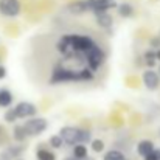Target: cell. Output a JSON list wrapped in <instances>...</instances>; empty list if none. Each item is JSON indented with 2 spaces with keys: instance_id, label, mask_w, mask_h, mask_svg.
<instances>
[{
  "instance_id": "cell-1",
  "label": "cell",
  "mask_w": 160,
  "mask_h": 160,
  "mask_svg": "<svg viewBox=\"0 0 160 160\" xmlns=\"http://www.w3.org/2000/svg\"><path fill=\"white\" fill-rule=\"evenodd\" d=\"M95 73L89 67L82 68H67L62 64L54 65L50 76V84H61V82H70V81H90L93 79Z\"/></svg>"
},
{
  "instance_id": "cell-2",
  "label": "cell",
  "mask_w": 160,
  "mask_h": 160,
  "mask_svg": "<svg viewBox=\"0 0 160 160\" xmlns=\"http://www.w3.org/2000/svg\"><path fill=\"white\" fill-rule=\"evenodd\" d=\"M59 135L62 138L64 143L67 145H87L92 140V134L87 129L82 128H76V126H64L59 131Z\"/></svg>"
},
{
  "instance_id": "cell-3",
  "label": "cell",
  "mask_w": 160,
  "mask_h": 160,
  "mask_svg": "<svg viewBox=\"0 0 160 160\" xmlns=\"http://www.w3.org/2000/svg\"><path fill=\"white\" fill-rule=\"evenodd\" d=\"M22 126H23V129H25L28 137H36V135H41L47 129L48 123L44 118H34L33 117L28 121H25V124H22Z\"/></svg>"
},
{
  "instance_id": "cell-4",
  "label": "cell",
  "mask_w": 160,
  "mask_h": 160,
  "mask_svg": "<svg viewBox=\"0 0 160 160\" xmlns=\"http://www.w3.org/2000/svg\"><path fill=\"white\" fill-rule=\"evenodd\" d=\"M86 2V6H87V11H92V12H104L107 9H112L117 6V2L115 0H84Z\"/></svg>"
},
{
  "instance_id": "cell-5",
  "label": "cell",
  "mask_w": 160,
  "mask_h": 160,
  "mask_svg": "<svg viewBox=\"0 0 160 160\" xmlns=\"http://www.w3.org/2000/svg\"><path fill=\"white\" fill-rule=\"evenodd\" d=\"M20 12L19 0H0V14L6 17H16Z\"/></svg>"
},
{
  "instance_id": "cell-6",
  "label": "cell",
  "mask_w": 160,
  "mask_h": 160,
  "mask_svg": "<svg viewBox=\"0 0 160 160\" xmlns=\"http://www.w3.org/2000/svg\"><path fill=\"white\" fill-rule=\"evenodd\" d=\"M12 109H14V113H16L17 120H19V118H30V117H34L36 112H38L36 106L31 104V103H28V101H20V103H17Z\"/></svg>"
},
{
  "instance_id": "cell-7",
  "label": "cell",
  "mask_w": 160,
  "mask_h": 160,
  "mask_svg": "<svg viewBox=\"0 0 160 160\" xmlns=\"http://www.w3.org/2000/svg\"><path fill=\"white\" fill-rule=\"evenodd\" d=\"M142 81H143V86H145L148 90H157V89L160 87L159 73L154 72L152 68L143 72V75H142Z\"/></svg>"
},
{
  "instance_id": "cell-8",
  "label": "cell",
  "mask_w": 160,
  "mask_h": 160,
  "mask_svg": "<svg viewBox=\"0 0 160 160\" xmlns=\"http://www.w3.org/2000/svg\"><path fill=\"white\" fill-rule=\"evenodd\" d=\"M25 151V146H20V145H12V146H8L5 148L2 152H0V160H14L19 159Z\"/></svg>"
},
{
  "instance_id": "cell-9",
  "label": "cell",
  "mask_w": 160,
  "mask_h": 160,
  "mask_svg": "<svg viewBox=\"0 0 160 160\" xmlns=\"http://www.w3.org/2000/svg\"><path fill=\"white\" fill-rule=\"evenodd\" d=\"M154 149H156V146H154V143H152L151 140H140V142L137 143V154H138L140 157L148 156V154L152 152Z\"/></svg>"
},
{
  "instance_id": "cell-10",
  "label": "cell",
  "mask_w": 160,
  "mask_h": 160,
  "mask_svg": "<svg viewBox=\"0 0 160 160\" xmlns=\"http://www.w3.org/2000/svg\"><path fill=\"white\" fill-rule=\"evenodd\" d=\"M12 93L8 89H0V107H9L12 104Z\"/></svg>"
},
{
  "instance_id": "cell-11",
  "label": "cell",
  "mask_w": 160,
  "mask_h": 160,
  "mask_svg": "<svg viewBox=\"0 0 160 160\" xmlns=\"http://www.w3.org/2000/svg\"><path fill=\"white\" fill-rule=\"evenodd\" d=\"M97 22H98V25L103 27V28H110L112 23H113V20H112V17L107 14V11H104V12H97Z\"/></svg>"
},
{
  "instance_id": "cell-12",
  "label": "cell",
  "mask_w": 160,
  "mask_h": 160,
  "mask_svg": "<svg viewBox=\"0 0 160 160\" xmlns=\"http://www.w3.org/2000/svg\"><path fill=\"white\" fill-rule=\"evenodd\" d=\"M73 157L75 159H86V157H89V151H87V146L86 145H73Z\"/></svg>"
},
{
  "instance_id": "cell-13",
  "label": "cell",
  "mask_w": 160,
  "mask_h": 160,
  "mask_svg": "<svg viewBox=\"0 0 160 160\" xmlns=\"http://www.w3.org/2000/svg\"><path fill=\"white\" fill-rule=\"evenodd\" d=\"M36 159L38 160H56V154L47 148H39L36 151Z\"/></svg>"
},
{
  "instance_id": "cell-14",
  "label": "cell",
  "mask_w": 160,
  "mask_h": 160,
  "mask_svg": "<svg viewBox=\"0 0 160 160\" xmlns=\"http://www.w3.org/2000/svg\"><path fill=\"white\" fill-rule=\"evenodd\" d=\"M27 132H25V129H23V126H20V124H17V126H14V129H12V138L16 140V142H19V143H22V142H25L27 140Z\"/></svg>"
},
{
  "instance_id": "cell-15",
  "label": "cell",
  "mask_w": 160,
  "mask_h": 160,
  "mask_svg": "<svg viewBox=\"0 0 160 160\" xmlns=\"http://www.w3.org/2000/svg\"><path fill=\"white\" fill-rule=\"evenodd\" d=\"M68 11L73 12V14H82L87 11V6H86V2L84 0H79V2H73L70 6H68Z\"/></svg>"
},
{
  "instance_id": "cell-16",
  "label": "cell",
  "mask_w": 160,
  "mask_h": 160,
  "mask_svg": "<svg viewBox=\"0 0 160 160\" xmlns=\"http://www.w3.org/2000/svg\"><path fill=\"white\" fill-rule=\"evenodd\" d=\"M103 160H128V159H126V156H124L121 151H118V149H110V151H107L106 154H104Z\"/></svg>"
},
{
  "instance_id": "cell-17",
  "label": "cell",
  "mask_w": 160,
  "mask_h": 160,
  "mask_svg": "<svg viewBox=\"0 0 160 160\" xmlns=\"http://www.w3.org/2000/svg\"><path fill=\"white\" fill-rule=\"evenodd\" d=\"M143 58H145V62H146V65L149 67V68H152L156 64H157V59H156V50H146L145 53H143Z\"/></svg>"
},
{
  "instance_id": "cell-18",
  "label": "cell",
  "mask_w": 160,
  "mask_h": 160,
  "mask_svg": "<svg viewBox=\"0 0 160 160\" xmlns=\"http://www.w3.org/2000/svg\"><path fill=\"white\" fill-rule=\"evenodd\" d=\"M118 12H120L121 17H131V16L134 14V8H132L129 3H121V5L118 6Z\"/></svg>"
},
{
  "instance_id": "cell-19",
  "label": "cell",
  "mask_w": 160,
  "mask_h": 160,
  "mask_svg": "<svg viewBox=\"0 0 160 160\" xmlns=\"http://www.w3.org/2000/svg\"><path fill=\"white\" fill-rule=\"evenodd\" d=\"M104 142L100 140V138H95V140H90V148L93 152H103L104 151Z\"/></svg>"
},
{
  "instance_id": "cell-20",
  "label": "cell",
  "mask_w": 160,
  "mask_h": 160,
  "mask_svg": "<svg viewBox=\"0 0 160 160\" xmlns=\"http://www.w3.org/2000/svg\"><path fill=\"white\" fill-rule=\"evenodd\" d=\"M48 143H50V146H52L53 149H59V148H62V145H64V142H62V138H61L59 134H58V135H53V137H50Z\"/></svg>"
},
{
  "instance_id": "cell-21",
  "label": "cell",
  "mask_w": 160,
  "mask_h": 160,
  "mask_svg": "<svg viewBox=\"0 0 160 160\" xmlns=\"http://www.w3.org/2000/svg\"><path fill=\"white\" fill-rule=\"evenodd\" d=\"M3 118H5L6 123H14V121L17 120V117H16V113H14V109H8V110L5 112Z\"/></svg>"
},
{
  "instance_id": "cell-22",
  "label": "cell",
  "mask_w": 160,
  "mask_h": 160,
  "mask_svg": "<svg viewBox=\"0 0 160 160\" xmlns=\"http://www.w3.org/2000/svg\"><path fill=\"white\" fill-rule=\"evenodd\" d=\"M143 160H160V149H154L152 152H149L148 156H145Z\"/></svg>"
},
{
  "instance_id": "cell-23",
  "label": "cell",
  "mask_w": 160,
  "mask_h": 160,
  "mask_svg": "<svg viewBox=\"0 0 160 160\" xmlns=\"http://www.w3.org/2000/svg\"><path fill=\"white\" fill-rule=\"evenodd\" d=\"M149 45H151V48H152V50L160 48V38H152V39H151V42H149Z\"/></svg>"
},
{
  "instance_id": "cell-24",
  "label": "cell",
  "mask_w": 160,
  "mask_h": 160,
  "mask_svg": "<svg viewBox=\"0 0 160 160\" xmlns=\"http://www.w3.org/2000/svg\"><path fill=\"white\" fill-rule=\"evenodd\" d=\"M5 78H6V68L0 65V79H5Z\"/></svg>"
},
{
  "instance_id": "cell-25",
  "label": "cell",
  "mask_w": 160,
  "mask_h": 160,
  "mask_svg": "<svg viewBox=\"0 0 160 160\" xmlns=\"http://www.w3.org/2000/svg\"><path fill=\"white\" fill-rule=\"evenodd\" d=\"M156 59L160 62V48H157V50H156Z\"/></svg>"
},
{
  "instance_id": "cell-26",
  "label": "cell",
  "mask_w": 160,
  "mask_h": 160,
  "mask_svg": "<svg viewBox=\"0 0 160 160\" xmlns=\"http://www.w3.org/2000/svg\"><path fill=\"white\" fill-rule=\"evenodd\" d=\"M64 160H79V159H75V157H67V159H64ZM82 160H89V157H86V159H82Z\"/></svg>"
},
{
  "instance_id": "cell-27",
  "label": "cell",
  "mask_w": 160,
  "mask_h": 160,
  "mask_svg": "<svg viewBox=\"0 0 160 160\" xmlns=\"http://www.w3.org/2000/svg\"><path fill=\"white\" fill-rule=\"evenodd\" d=\"M157 73H159V76H160V65H159V68H157Z\"/></svg>"
},
{
  "instance_id": "cell-28",
  "label": "cell",
  "mask_w": 160,
  "mask_h": 160,
  "mask_svg": "<svg viewBox=\"0 0 160 160\" xmlns=\"http://www.w3.org/2000/svg\"><path fill=\"white\" fill-rule=\"evenodd\" d=\"M14 160H23V159H20V157H19V159H14Z\"/></svg>"
},
{
  "instance_id": "cell-29",
  "label": "cell",
  "mask_w": 160,
  "mask_h": 160,
  "mask_svg": "<svg viewBox=\"0 0 160 160\" xmlns=\"http://www.w3.org/2000/svg\"><path fill=\"white\" fill-rule=\"evenodd\" d=\"M0 132H2V129H0Z\"/></svg>"
},
{
  "instance_id": "cell-30",
  "label": "cell",
  "mask_w": 160,
  "mask_h": 160,
  "mask_svg": "<svg viewBox=\"0 0 160 160\" xmlns=\"http://www.w3.org/2000/svg\"><path fill=\"white\" fill-rule=\"evenodd\" d=\"M159 134H160V132H159Z\"/></svg>"
}]
</instances>
